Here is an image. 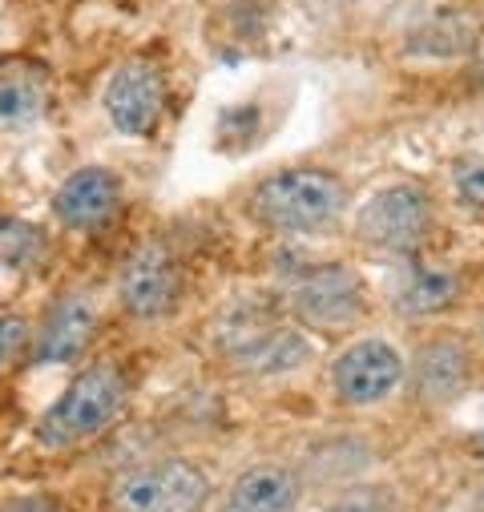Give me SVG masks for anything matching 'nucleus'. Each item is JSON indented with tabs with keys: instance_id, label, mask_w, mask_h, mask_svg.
I'll return each instance as SVG.
<instances>
[{
	"instance_id": "f257e3e1",
	"label": "nucleus",
	"mask_w": 484,
	"mask_h": 512,
	"mask_svg": "<svg viewBox=\"0 0 484 512\" xmlns=\"http://www.w3.org/2000/svg\"><path fill=\"white\" fill-rule=\"evenodd\" d=\"M347 182L323 166H287L259 178L247 194V214L275 234H323L347 214Z\"/></svg>"
},
{
	"instance_id": "f03ea898",
	"label": "nucleus",
	"mask_w": 484,
	"mask_h": 512,
	"mask_svg": "<svg viewBox=\"0 0 484 512\" xmlns=\"http://www.w3.org/2000/svg\"><path fill=\"white\" fill-rule=\"evenodd\" d=\"M130 404V375L113 359H97L69 379V388L41 412L33 436L41 448H73L105 432Z\"/></svg>"
},
{
	"instance_id": "7ed1b4c3",
	"label": "nucleus",
	"mask_w": 484,
	"mask_h": 512,
	"mask_svg": "<svg viewBox=\"0 0 484 512\" xmlns=\"http://www.w3.org/2000/svg\"><path fill=\"white\" fill-rule=\"evenodd\" d=\"M287 311L303 331H351L368 311L363 275L351 263H311L287 283Z\"/></svg>"
},
{
	"instance_id": "20e7f679",
	"label": "nucleus",
	"mask_w": 484,
	"mask_h": 512,
	"mask_svg": "<svg viewBox=\"0 0 484 512\" xmlns=\"http://www.w3.org/2000/svg\"><path fill=\"white\" fill-rule=\"evenodd\" d=\"M206 500H210L206 472L182 456L126 468L109 488L113 512H202Z\"/></svg>"
},
{
	"instance_id": "39448f33",
	"label": "nucleus",
	"mask_w": 484,
	"mask_h": 512,
	"mask_svg": "<svg viewBox=\"0 0 484 512\" xmlns=\"http://www.w3.org/2000/svg\"><path fill=\"white\" fill-rule=\"evenodd\" d=\"M432 198L416 182H392L355 210V242L380 254H412L432 234Z\"/></svg>"
},
{
	"instance_id": "423d86ee",
	"label": "nucleus",
	"mask_w": 484,
	"mask_h": 512,
	"mask_svg": "<svg viewBox=\"0 0 484 512\" xmlns=\"http://www.w3.org/2000/svg\"><path fill=\"white\" fill-rule=\"evenodd\" d=\"M166 97H170L166 69L150 57H126L101 89L105 117L121 138H150L166 113Z\"/></svg>"
},
{
	"instance_id": "0eeeda50",
	"label": "nucleus",
	"mask_w": 484,
	"mask_h": 512,
	"mask_svg": "<svg viewBox=\"0 0 484 512\" xmlns=\"http://www.w3.org/2000/svg\"><path fill=\"white\" fill-rule=\"evenodd\" d=\"M404 383V355L388 339H359L331 363V396L347 408H372Z\"/></svg>"
},
{
	"instance_id": "6e6552de",
	"label": "nucleus",
	"mask_w": 484,
	"mask_h": 512,
	"mask_svg": "<svg viewBox=\"0 0 484 512\" xmlns=\"http://www.w3.org/2000/svg\"><path fill=\"white\" fill-rule=\"evenodd\" d=\"M117 299L121 311L138 323H158L166 319L178 299H182V267L162 242L138 246L126 267L117 275Z\"/></svg>"
},
{
	"instance_id": "1a4fd4ad",
	"label": "nucleus",
	"mask_w": 484,
	"mask_h": 512,
	"mask_svg": "<svg viewBox=\"0 0 484 512\" xmlns=\"http://www.w3.org/2000/svg\"><path fill=\"white\" fill-rule=\"evenodd\" d=\"M472 347L460 335H432L416 347L412 367H404V383L416 404L424 408H448L472 388Z\"/></svg>"
},
{
	"instance_id": "9d476101",
	"label": "nucleus",
	"mask_w": 484,
	"mask_h": 512,
	"mask_svg": "<svg viewBox=\"0 0 484 512\" xmlns=\"http://www.w3.org/2000/svg\"><path fill=\"white\" fill-rule=\"evenodd\" d=\"M121 210V178L105 166H81L61 178L53 190V218L65 230H101L117 218Z\"/></svg>"
},
{
	"instance_id": "9b49d317",
	"label": "nucleus",
	"mask_w": 484,
	"mask_h": 512,
	"mask_svg": "<svg viewBox=\"0 0 484 512\" xmlns=\"http://www.w3.org/2000/svg\"><path fill=\"white\" fill-rule=\"evenodd\" d=\"M93 335H97V307H93V299L77 295V291L73 295H57L45 307L41 331L33 335V363H49V367L73 363L93 343Z\"/></svg>"
},
{
	"instance_id": "f8f14e48",
	"label": "nucleus",
	"mask_w": 484,
	"mask_h": 512,
	"mask_svg": "<svg viewBox=\"0 0 484 512\" xmlns=\"http://www.w3.org/2000/svg\"><path fill=\"white\" fill-rule=\"evenodd\" d=\"M226 355L234 359L238 371L271 379V375H291L311 359V339L303 335V327H255L242 331L238 339L226 343Z\"/></svg>"
},
{
	"instance_id": "ddd939ff",
	"label": "nucleus",
	"mask_w": 484,
	"mask_h": 512,
	"mask_svg": "<svg viewBox=\"0 0 484 512\" xmlns=\"http://www.w3.org/2000/svg\"><path fill=\"white\" fill-rule=\"evenodd\" d=\"M303 492V480L287 464H251L247 472H238L218 504V512H295Z\"/></svg>"
},
{
	"instance_id": "4468645a",
	"label": "nucleus",
	"mask_w": 484,
	"mask_h": 512,
	"mask_svg": "<svg viewBox=\"0 0 484 512\" xmlns=\"http://www.w3.org/2000/svg\"><path fill=\"white\" fill-rule=\"evenodd\" d=\"M460 299V275L444 267H412L388 295L396 319H432Z\"/></svg>"
},
{
	"instance_id": "2eb2a0df",
	"label": "nucleus",
	"mask_w": 484,
	"mask_h": 512,
	"mask_svg": "<svg viewBox=\"0 0 484 512\" xmlns=\"http://www.w3.org/2000/svg\"><path fill=\"white\" fill-rule=\"evenodd\" d=\"M45 105H49V85L37 69L29 65L0 69V134L33 130L45 117Z\"/></svg>"
},
{
	"instance_id": "dca6fc26",
	"label": "nucleus",
	"mask_w": 484,
	"mask_h": 512,
	"mask_svg": "<svg viewBox=\"0 0 484 512\" xmlns=\"http://www.w3.org/2000/svg\"><path fill=\"white\" fill-rule=\"evenodd\" d=\"M480 49V33L468 17H456V13H440L436 21H424L416 25L408 37H404V53L408 57H424V61H444V57H472Z\"/></svg>"
},
{
	"instance_id": "f3484780",
	"label": "nucleus",
	"mask_w": 484,
	"mask_h": 512,
	"mask_svg": "<svg viewBox=\"0 0 484 512\" xmlns=\"http://www.w3.org/2000/svg\"><path fill=\"white\" fill-rule=\"evenodd\" d=\"M53 254V234L21 214H0V267L9 271H37Z\"/></svg>"
},
{
	"instance_id": "a211bd4d",
	"label": "nucleus",
	"mask_w": 484,
	"mask_h": 512,
	"mask_svg": "<svg viewBox=\"0 0 484 512\" xmlns=\"http://www.w3.org/2000/svg\"><path fill=\"white\" fill-rule=\"evenodd\" d=\"M33 347V323L21 311H0V371Z\"/></svg>"
},
{
	"instance_id": "6ab92c4d",
	"label": "nucleus",
	"mask_w": 484,
	"mask_h": 512,
	"mask_svg": "<svg viewBox=\"0 0 484 512\" xmlns=\"http://www.w3.org/2000/svg\"><path fill=\"white\" fill-rule=\"evenodd\" d=\"M452 190H456L460 206L484 210V162H480V158H464V162L452 170Z\"/></svg>"
},
{
	"instance_id": "aec40b11",
	"label": "nucleus",
	"mask_w": 484,
	"mask_h": 512,
	"mask_svg": "<svg viewBox=\"0 0 484 512\" xmlns=\"http://www.w3.org/2000/svg\"><path fill=\"white\" fill-rule=\"evenodd\" d=\"M0 512H69V508L49 492H21V496L0 500Z\"/></svg>"
},
{
	"instance_id": "412c9836",
	"label": "nucleus",
	"mask_w": 484,
	"mask_h": 512,
	"mask_svg": "<svg viewBox=\"0 0 484 512\" xmlns=\"http://www.w3.org/2000/svg\"><path fill=\"white\" fill-rule=\"evenodd\" d=\"M464 77H468V81H472V85L484 93V57H476V61L468 65V73H464Z\"/></svg>"
},
{
	"instance_id": "4be33fe9",
	"label": "nucleus",
	"mask_w": 484,
	"mask_h": 512,
	"mask_svg": "<svg viewBox=\"0 0 484 512\" xmlns=\"http://www.w3.org/2000/svg\"><path fill=\"white\" fill-rule=\"evenodd\" d=\"M327 512H376L372 504H331Z\"/></svg>"
},
{
	"instance_id": "5701e85b",
	"label": "nucleus",
	"mask_w": 484,
	"mask_h": 512,
	"mask_svg": "<svg viewBox=\"0 0 484 512\" xmlns=\"http://www.w3.org/2000/svg\"><path fill=\"white\" fill-rule=\"evenodd\" d=\"M468 448H472V456H476V460H484V428H480V432L468 440Z\"/></svg>"
},
{
	"instance_id": "b1692460",
	"label": "nucleus",
	"mask_w": 484,
	"mask_h": 512,
	"mask_svg": "<svg viewBox=\"0 0 484 512\" xmlns=\"http://www.w3.org/2000/svg\"><path fill=\"white\" fill-rule=\"evenodd\" d=\"M480 343H484V319H480Z\"/></svg>"
}]
</instances>
